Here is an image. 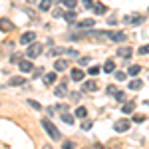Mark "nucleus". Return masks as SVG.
Here are the masks:
<instances>
[{
  "instance_id": "obj_1",
  "label": "nucleus",
  "mask_w": 149,
  "mask_h": 149,
  "mask_svg": "<svg viewBox=\"0 0 149 149\" xmlns=\"http://www.w3.org/2000/svg\"><path fill=\"white\" fill-rule=\"evenodd\" d=\"M40 123H42V127H44V129L48 131V135H50L52 139H60V137H62V133L58 131V127L54 125V123H52L50 119H42Z\"/></svg>"
},
{
  "instance_id": "obj_2",
  "label": "nucleus",
  "mask_w": 149,
  "mask_h": 149,
  "mask_svg": "<svg viewBox=\"0 0 149 149\" xmlns=\"http://www.w3.org/2000/svg\"><path fill=\"white\" fill-rule=\"evenodd\" d=\"M40 54H42V44H38V42H32V44L28 46V50H26V56L30 58V60H32V58H38Z\"/></svg>"
},
{
  "instance_id": "obj_3",
  "label": "nucleus",
  "mask_w": 149,
  "mask_h": 149,
  "mask_svg": "<svg viewBox=\"0 0 149 149\" xmlns=\"http://www.w3.org/2000/svg\"><path fill=\"white\" fill-rule=\"evenodd\" d=\"M0 30H2V32H10V30H14V24H12L10 18H0Z\"/></svg>"
},
{
  "instance_id": "obj_4",
  "label": "nucleus",
  "mask_w": 149,
  "mask_h": 149,
  "mask_svg": "<svg viewBox=\"0 0 149 149\" xmlns=\"http://www.w3.org/2000/svg\"><path fill=\"white\" fill-rule=\"evenodd\" d=\"M54 93H56L58 97H64V95L68 93V84H66V81H60L56 86V90H54Z\"/></svg>"
},
{
  "instance_id": "obj_5",
  "label": "nucleus",
  "mask_w": 149,
  "mask_h": 149,
  "mask_svg": "<svg viewBox=\"0 0 149 149\" xmlns=\"http://www.w3.org/2000/svg\"><path fill=\"white\" fill-rule=\"evenodd\" d=\"M32 42H36V34L34 32H24L20 38V44H32Z\"/></svg>"
},
{
  "instance_id": "obj_6",
  "label": "nucleus",
  "mask_w": 149,
  "mask_h": 149,
  "mask_svg": "<svg viewBox=\"0 0 149 149\" xmlns=\"http://www.w3.org/2000/svg\"><path fill=\"white\" fill-rule=\"evenodd\" d=\"M68 66H70L68 60H56L54 62V70L56 72H64V70H68Z\"/></svg>"
},
{
  "instance_id": "obj_7",
  "label": "nucleus",
  "mask_w": 149,
  "mask_h": 149,
  "mask_svg": "<svg viewBox=\"0 0 149 149\" xmlns=\"http://www.w3.org/2000/svg\"><path fill=\"white\" fill-rule=\"evenodd\" d=\"M113 129H115V131H121V133H123V131H127V129H129V121H127V119H119V121L113 125Z\"/></svg>"
},
{
  "instance_id": "obj_8",
  "label": "nucleus",
  "mask_w": 149,
  "mask_h": 149,
  "mask_svg": "<svg viewBox=\"0 0 149 149\" xmlns=\"http://www.w3.org/2000/svg\"><path fill=\"white\" fill-rule=\"evenodd\" d=\"M84 76H86V74H84L80 68H74V70H72V74H70V78H72L74 81H81V80H84Z\"/></svg>"
},
{
  "instance_id": "obj_9",
  "label": "nucleus",
  "mask_w": 149,
  "mask_h": 149,
  "mask_svg": "<svg viewBox=\"0 0 149 149\" xmlns=\"http://www.w3.org/2000/svg\"><path fill=\"white\" fill-rule=\"evenodd\" d=\"M107 38H111L113 42H125V34L123 32H107Z\"/></svg>"
},
{
  "instance_id": "obj_10",
  "label": "nucleus",
  "mask_w": 149,
  "mask_h": 149,
  "mask_svg": "<svg viewBox=\"0 0 149 149\" xmlns=\"http://www.w3.org/2000/svg\"><path fill=\"white\" fill-rule=\"evenodd\" d=\"M18 66H20V70H22V72H32V70H34L32 60H22V62H18Z\"/></svg>"
},
{
  "instance_id": "obj_11",
  "label": "nucleus",
  "mask_w": 149,
  "mask_h": 149,
  "mask_svg": "<svg viewBox=\"0 0 149 149\" xmlns=\"http://www.w3.org/2000/svg\"><path fill=\"white\" fill-rule=\"evenodd\" d=\"M97 90V84L93 80H90V81H84V92H95Z\"/></svg>"
},
{
  "instance_id": "obj_12",
  "label": "nucleus",
  "mask_w": 149,
  "mask_h": 149,
  "mask_svg": "<svg viewBox=\"0 0 149 149\" xmlns=\"http://www.w3.org/2000/svg\"><path fill=\"white\" fill-rule=\"evenodd\" d=\"M133 109H135V102H125L121 105V111H123V113H131Z\"/></svg>"
},
{
  "instance_id": "obj_13",
  "label": "nucleus",
  "mask_w": 149,
  "mask_h": 149,
  "mask_svg": "<svg viewBox=\"0 0 149 149\" xmlns=\"http://www.w3.org/2000/svg\"><path fill=\"white\" fill-rule=\"evenodd\" d=\"M117 56H119V58H129V56H131V48H129V46L119 48V50H117Z\"/></svg>"
},
{
  "instance_id": "obj_14",
  "label": "nucleus",
  "mask_w": 149,
  "mask_h": 149,
  "mask_svg": "<svg viewBox=\"0 0 149 149\" xmlns=\"http://www.w3.org/2000/svg\"><path fill=\"white\" fill-rule=\"evenodd\" d=\"M78 26H80V28H93V26H95V22H93L92 18H86V20L78 22Z\"/></svg>"
},
{
  "instance_id": "obj_15",
  "label": "nucleus",
  "mask_w": 149,
  "mask_h": 149,
  "mask_svg": "<svg viewBox=\"0 0 149 149\" xmlns=\"http://www.w3.org/2000/svg\"><path fill=\"white\" fill-rule=\"evenodd\" d=\"M90 36L95 38V40H105V38H107V32H95V30H90Z\"/></svg>"
},
{
  "instance_id": "obj_16",
  "label": "nucleus",
  "mask_w": 149,
  "mask_h": 149,
  "mask_svg": "<svg viewBox=\"0 0 149 149\" xmlns=\"http://www.w3.org/2000/svg\"><path fill=\"white\" fill-rule=\"evenodd\" d=\"M103 72H105V74H111V72H115V64L111 62V60H107V62L103 64Z\"/></svg>"
},
{
  "instance_id": "obj_17",
  "label": "nucleus",
  "mask_w": 149,
  "mask_h": 149,
  "mask_svg": "<svg viewBox=\"0 0 149 149\" xmlns=\"http://www.w3.org/2000/svg\"><path fill=\"white\" fill-rule=\"evenodd\" d=\"M141 88H143V81H141V80H137V78L129 81V90H141Z\"/></svg>"
},
{
  "instance_id": "obj_18",
  "label": "nucleus",
  "mask_w": 149,
  "mask_h": 149,
  "mask_svg": "<svg viewBox=\"0 0 149 149\" xmlns=\"http://www.w3.org/2000/svg\"><path fill=\"white\" fill-rule=\"evenodd\" d=\"M60 119H62L64 123H68V125H72V123H74V115H72V113H68V111L60 115Z\"/></svg>"
},
{
  "instance_id": "obj_19",
  "label": "nucleus",
  "mask_w": 149,
  "mask_h": 149,
  "mask_svg": "<svg viewBox=\"0 0 149 149\" xmlns=\"http://www.w3.org/2000/svg\"><path fill=\"white\" fill-rule=\"evenodd\" d=\"M52 2H54V0H42V2H40V10L48 12L50 8H52Z\"/></svg>"
},
{
  "instance_id": "obj_20",
  "label": "nucleus",
  "mask_w": 149,
  "mask_h": 149,
  "mask_svg": "<svg viewBox=\"0 0 149 149\" xmlns=\"http://www.w3.org/2000/svg\"><path fill=\"white\" fill-rule=\"evenodd\" d=\"M64 18L68 20L70 24H74L76 22V10H70V12H64Z\"/></svg>"
},
{
  "instance_id": "obj_21",
  "label": "nucleus",
  "mask_w": 149,
  "mask_h": 149,
  "mask_svg": "<svg viewBox=\"0 0 149 149\" xmlns=\"http://www.w3.org/2000/svg\"><path fill=\"white\" fill-rule=\"evenodd\" d=\"M93 10H95V14H105V12H107V8H105V4L97 2V4H93Z\"/></svg>"
},
{
  "instance_id": "obj_22",
  "label": "nucleus",
  "mask_w": 149,
  "mask_h": 149,
  "mask_svg": "<svg viewBox=\"0 0 149 149\" xmlns=\"http://www.w3.org/2000/svg\"><path fill=\"white\" fill-rule=\"evenodd\" d=\"M139 72H141V66H139V64H133V66H129V70H127L129 76H137Z\"/></svg>"
},
{
  "instance_id": "obj_23",
  "label": "nucleus",
  "mask_w": 149,
  "mask_h": 149,
  "mask_svg": "<svg viewBox=\"0 0 149 149\" xmlns=\"http://www.w3.org/2000/svg\"><path fill=\"white\" fill-rule=\"evenodd\" d=\"M44 81H46L48 86H50V84H54V81H56V72H50V74H44Z\"/></svg>"
},
{
  "instance_id": "obj_24",
  "label": "nucleus",
  "mask_w": 149,
  "mask_h": 149,
  "mask_svg": "<svg viewBox=\"0 0 149 149\" xmlns=\"http://www.w3.org/2000/svg\"><path fill=\"white\" fill-rule=\"evenodd\" d=\"M22 84H24L22 76H14V78H10V86H22Z\"/></svg>"
},
{
  "instance_id": "obj_25",
  "label": "nucleus",
  "mask_w": 149,
  "mask_h": 149,
  "mask_svg": "<svg viewBox=\"0 0 149 149\" xmlns=\"http://www.w3.org/2000/svg\"><path fill=\"white\" fill-rule=\"evenodd\" d=\"M113 74H115V80H117V81L127 80V74H125V72H121V70H117V72H113Z\"/></svg>"
},
{
  "instance_id": "obj_26",
  "label": "nucleus",
  "mask_w": 149,
  "mask_h": 149,
  "mask_svg": "<svg viewBox=\"0 0 149 149\" xmlns=\"http://www.w3.org/2000/svg\"><path fill=\"white\" fill-rule=\"evenodd\" d=\"M74 115H76V117H86V115H88V109H86V107H78Z\"/></svg>"
},
{
  "instance_id": "obj_27",
  "label": "nucleus",
  "mask_w": 149,
  "mask_h": 149,
  "mask_svg": "<svg viewBox=\"0 0 149 149\" xmlns=\"http://www.w3.org/2000/svg\"><path fill=\"white\" fill-rule=\"evenodd\" d=\"M64 4L68 6L70 10H76V4H78V0H64Z\"/></svg>"
},
{
  "instance_id": "obj_28",
  "label": "nucleus",
  "mask_w": 149,
  "mask_h": 149,
  "mask_svg": "<svg viewBox=\"0 0 149 149\" xmlns=\"http://www.w3.org/2000/svg\"><path fill=\"white\" fill-rule=\"evenodd\" d=\"M125 22H143V16H133V18H129V16H127L125 18Z\"/></svg>"
},
{
  "instance_id": "obj_29",
  "label": "nucleus",
  "mask_w": 149,
  "mask_h": 149,
  "mask_svg": "<svg viewBox=\"0 0 149 149\" xmlns=\"http://www.w3.org/2000/svg\"><path fill=\"white\" fill-rule=\"evenodd\" d=\"M28 105H30V107H34V109H42V105H40L38 102H34V100H28Z\"/></svg>"
},
{
  "instance_id": "obj_30",
  "label": "nucleus",
  "mask_w": 149,
  "mask_h": 149,
  "mask_svg": "<svg viewBox=\"0 0 149 149\" xmlns=\"http://www.w3.org/2000/svg\"><path fill=\"white\" fill-rule=\"evenodd\" d=\"M115 100H117V102H125V93L123 92H115Z\"/></svg>"
},
{
  "instance_id": "obj_31",
  "label": "nucleus",
  "mask_w": 149,
  "mask_h": 149,
  "mask_svg": "<svg viewBox=\"0 0 149 149\" xmlns=\"http://www.w3.org/2000/svg\"><path fill=\"white\" fill-rule=\"evenodd\" d=\"M52 14H54V18H62V16H64V10H62V8H56Z\"/></svg>"
},
{
  "instance_id": "obj_32",
  "label": "nucleus",
  "mask_w": 149,
  "mask_h": 149,
  "mask_svg": "<svg viewBox=\"0 0 149 149\" xmlns=\"http://www.w3.org/2000/svg\"><path fill=\"white\" fill-rule=\"evenodd\" d=\"M115 92H117L115 86H107V90H105V93H109V95H115Z\"/></svg>"
},
{
  "instance_id": "obj_33",
  "label": "nucleus",
  "mask_w": 149,
  "mask_h": 149,
  "mask_svg": "<svg viewBox=\"0 0 149 149\" xmlns=\"http://www.w3.org/2000/svg\"><path fill=\"white\" fill-rule=\"evenodd\" d=\"M133 121H135V123H137V121H145V115H141V113H135V115H133Z\"/></svg>"
},
{
  "instance_id": "obj_34",
  "label": "nucleus",
  "mask_w": 149,
  "mask_h": 149,
  "mask_svg": "<svg viewBox=\"0 0 149 149\" xmlns=\"http://www.w3.org/2000/svg\"><path fill=\"white\" fill-rule=\"evenodd\" d=\"M78 62H80V66H88L90 64V58H80Z\"/></svg>"
},
{
  "instance_id": "obj_35",
  "label": "nucleus",
  "mask_w": 149,
  "mask_h": 149,
  "mask_svg": "<svg viewBox=\"0 0 149 149\" xmlns=\"http://www.w3.org/2000/svg\"><path fill=\"white\" fill-rule=\"evenodd\" d=\"M139 54H149V44H147V46H141V48H139Z\"/></svg>"
},
{
  "instance_id": "obj_36",
  "label": "nucleus",
  "mask_w": 149,
  "mask_h": 149,
  "mask_svg": "<svg viewBox=\"0 0 149 149\" xmlns=\"http://www.w3.org/2000/svg\"><path fill=\"white\" fill-rule=\"evenodd\" d=\"M64 52H66L64 48H54V50H52V54H54V56H56V54H64Z\"/></svg>"
},
{
  "instance_id": "obj_37",
  "label": "nucleus",
  "mask_w": 149,
  "mask_h": 149,
  "mask_svg": "<svg viewBox=\"0 0 149 149\" xmlns=\"http://www.w3.org/2000/svg\"><path fill=\"white\" fill-rule=\"evenodd\" d=\"M97 72H100V68H97V66H92V68H90V74H92V76H95Z\"/></svg>"
},
{
  "instance_id": "obj_38",
  "label": "nucleus",
  "mask_w": 149,
  "mask_h": 149,
  "mask_svg": "<svg viewBox=\"0 0 149 149\" xmlns=\"http://www.w3.org/2000/svg\"><path fill=\"white\" fill-rule=\"evenodd\" d=\"M90 127H92V121H84L81 123V129H90Z\"/></svg>"
},
{
  "instance_id": "obj_39",
  "label": "nucleus",
  "mask_w": 149,
  "mask_h": 149,
  "mask_svg": "<svg viewBox=\"0 0 149 149\" xmlns=\"http://www.w3.org/2000/svg\"><path fill=\"white\" fill-rule=\"evenodd\" d=\"M64 149H74V143H72V141H66V143H64Z\"/></svg>"
},
{
  "instance_id": "obj_40",
  "label": "nucleus",
  "mask_w": 149,
  "mask_h": 149,
  "mask_svg": "<svg viewBox=\"0 0 149 149\" xmlns=\"http://www.w3.org/2000/svg\"><path fill=\"white\" fill-rule=\"evenodd\" d=\"M81 2H84V4H86L88 8H90V6H93V0H81Z\"/></svg>"
},
{
  "instance_id": "obj_41",
  "label": "nucleus",
  "mask_w": 149,
  "mask_h": 149,
  "mask_svg": "<svg viewBox=\"0 0 149 149\" xmlns=\"http://www.w3.org/2000/svg\"><path fill=\"white\" fill-rule=\"evenodd\" d=\"M34 74H36V76H42V74H44V70H42V68H36Z\"/></svg>"
},
{
  "instance_id": "obj_42",
  "label": "nucleus",
  "mask_w": 149,
  "mask_h": 149,
  "mask_svg": "<svg viewBox=\"0 0 149 149\" xmlns=\"http://www.w3.org/2000/svg\"><path fill=\"white\" fill-rule=\"evenodd\" d=\"M109 149H123L121 145H117V143H113V145H109Z\"/></svg>"
},
{
  "instance_id": "obj_43",
  "label": "nucleus",
  "mask_w": 149,
  "mask_h": 149,
  "mask_svg": "<svg viewBox=\"0 0 149 149\" xmlns=\"http://www.w3.org/2000/svg\"><path fill=\"white\" fill-rule=\"evenodd\" d=\"M42 149H52V147H50V145H42Z\"/></svg>"
}]
</instances>
